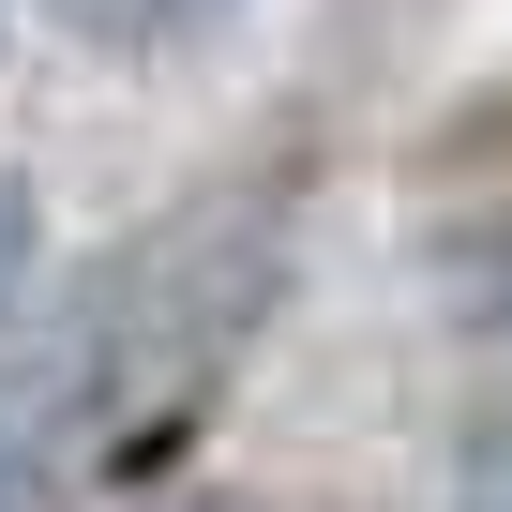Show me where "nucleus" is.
Instances as JSON below:
<instances>
[{
	"label": "nucleus",
	"instance_id": "2",
	"mask_svg": "<svg viewBox=\"0 0 512 512\" xmlns=\"http://www.w3.org/2000/svg\"><path fill=\"white\" fill-rule=\"evenodd\" d=\"M31 256H46V211H31V181H0V317L31 302Z\"/></svg>",
	"mask_w": 512,
	"mask_h": 512
},
{
	"label": "nucleus",
	"instance_id": "1",
	"mask_svg": "<svg viewBox=\"0 0 512 512\" xmlns=\"http://www.w3.org/2000/svg\"><path fill=\"white\" fill-rule=\"evenodd\" d=\"M61 16H76L91 46H181V31L226 16V0H61Z\"/></svg>",
	"mask_w": 512,
	"mask_h": 512
}]
</instances>
